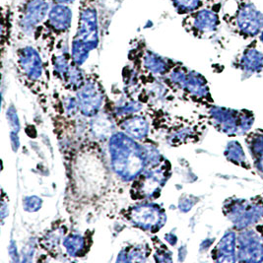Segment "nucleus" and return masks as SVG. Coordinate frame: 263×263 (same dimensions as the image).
Masks as SVG:
<instances>
[{
  "label": "nucleus",
  "mask_w": 263,
  "mask_h": 263,
  "mask_svg": "<svg viewBox=\"0 0 263 263\" xmlns=\"http://www.w3.org/2000/svg\"><path fill=\"white\" fill-rule=\"evenodd\" d=\"M225 155L230 162H232L238 166H240V167H243L245 168H250L245 151L241 148L239 142L232 141L228 144L226 151H225Z\"/></svg>",
  "instance_id": "412c9836"
},
{
  "label": "nucleus",
  "mask_w": 263,
  "mask_h": 263,
  "mask_svg": "<svg viewBox=\"0 0 263 263\" xmlns=\"http://www.w3.org/2000/svg\"><path fill=\"white\" fill-rule=\"evenodd\" d=\"M246 142L250 149L252 157L258 155L263 152V133L254 132L251 133L247 138Z\"/></svg>",
  "instance_id": "4be33fe9"
},
{
  "label": "nucleus",
  "mask_w": 263,
  "mask_h": 263,
  "mask_svg": "<svg viewBox=\"0 0 263 263\" xmlns=\"http://www.w3.org/2000/svg\"><path fill=\"white\" fill-rule=\"evenodd\" d=\"M209 118L219 132L230 136H236L249 132L253 124L254 117L248 110H234L229 108L212 107Z\"/></svg>",
  "instance_id": "9d476101"
},
{
  "label": "nucleus",
  "mask_w": 263,
  "mask_h": 263,
  "mask_svg": "<svg viewBox=\"0 0 263 263\" xmlns=\"http://www.w3.org/2000/svg\"><path fill=\"white\" fill-rule=\"evenodd\" d=\"M17 70L29 87H43L46 78V66L41 52L33 46H24L16 51Z\"/></svg>",
  "instance_id": "6e6552de"
},
{
  "label": "nucleus",
  "mask_w": 263,
  "mask_h": 263,
  "mask_svg": "<svg viewBox=\"0 0 263 263\" xmlns=\"http://www.w3.org/2000/svg\"><path fill=\"white\" fill-rule=\"evenodd\" d=\"M236 249L237 239L234 232H228L226 235L220 240L214 250V260L219 262L224 261H236Z\"/></svg>",
  "instance_id": "f3484780"
},
{
  "label": "nucleus",
  "mask_w": 263,
  "mask_h": 263,
  "mask_svg": "<svg viewBox=\"0 0 263 263\" xmlns=\"http://www.w3.org/2000/svg\"><path fill=\"white\" fill-rule=\"evenodd\" d=\"M253 158V165L256 171L263 177V152L258 155L252 157Z\"/></svg>",
  "instance_id": "b1692460"
},
{
  "label": "nucleus",
  "mask_w": 263,
  "mask_h": 263,
  "mask_svg": "<svg viewBox=\"0 0 263 263\" xmlns=\"http://www.w3.org/2000/svg\"><path fill=\"white\" fill-rule=\"evenodd\" d=\"M223 1L205 6L203 8L182 17L183 29L197 39L214 36L219 31L222 20Z\"/></svg>",
  "instance_id": "0eeeda50"
},
{
  "label": "nucleus",
  "mask_w": 263,
  "mask_h": 263,
  "mask_svg": "<svg viewBox=\"0 0 263 263\" xmlns=\"http://www.w3.org/2000/svg\"><path fill=\"white\" fill-rule=\"evenodd\" d=\"M171 176V165L167 160L147 166L133 180L130 195L133 200L147 201L156 198Z\"/></svg>",
  "instance_id": "39448f33"
},
{
  "label": "nucleus",
  "mask_w": 263,
  "mask_h": 263,
  "mask_svg": "<svg viewBox=\"0 0 263 263\" xmlns=\"http://www.w3.org/2000/svg\"><path fill=\"white\" fill-rule=\"evenodd\" d=\"M129 58L134 63H138L142 71L146 72L150 77L166 76L177 64V62L163 58L145 48L142 43L132 49Z\"/></svg>",
  "instance_id": "ddd939ff"
},
{
  "label": "nucleus",
  "mask_w": 263,
  "mask_h": 263,
  "mask_svg": "<svg viewBox=\"0 0 263 263\" xmlns=\"http://www.w3.org/2000/svg\"><path fill=\"white\" fill-rule=\"evenodd\" d=\"M108 151L111 168L122 181H133L148 166L147 150L126 133L112 134Z\"/></svg>",
  "instance_id": "f257e3e1"
},
{
  "label": "nucleus",
  "mask_w": 263,
  "mask_h": 263,
  "mask_svg": "<svg viewBox=\"0 0 263 263\" xmlns=\"http://www.w3.org/2000/svg\"><path fill=\"white\" fill-rule=\"evenodd\" d=\"M49 1H51V0H49Z\"/></svg>",
  "instance_id": "a878e982"
},
{
  "label": "nucleus",
  "mask_w": 263,
  "mask_h": 263,
  "mask_svg": "<svg viewBox=\"0 0 263 263\" xmlns=\"http://www.w3.org/2000/svg\"><path fill=\"white\" fill-rule=\"evenodd\" d=\"M238 260L249 262L263 261V243L253 231H242L238 236Z\"/></svg>",
  "instance_id": "4468645a"
},
{
  "label": "nucleus",
  "mask_w": 263,
  "mask_h": 263,
  "mask_svg": "<svg viewBox=\"0 0 263 263\" xmlns=\"http://www.w3.org/2000/svg\"><path fill=\"white\" fill-rule=\"evenodd\" d=\"M166 76L168 83L179 89L184 96L192 101L197 103H208L212 101L207 82L201 74L190 70L177 62Z\"/></svg>",
  "instance_id": "423d86ee"
},
{
  "label": "nucleus",
  "mask_w": 263,
  "mask_h": 263,
  "mask_svg": "<svg viewBox=\"0 0 263 263\" xmlns=\"http://www.w3.org/2000/svg\"><path fill=\"white\" fill-rule=\"evenodd\" d=\"M256 44V41L251 42L237 59V66L245 73L254 74L263 71V52L257 48Z\"/></svg>",
  "instance_id": "2eb2a0df"
},
{
  "label": "nucleus",
  "mask_w": 263,
  "mask_h": 263,
  "mask_svg": "<svg viewBox=\"0 0 263 263\" xmlns=\"http://www.w3.org/2000/svg\"><path fill=\"white\" fill-rule=\"evenodd\" d=\"M76 92L80 112L87 118L98 116L104 104V88L96 75L86 76L84 83Z\"/></svg>",
  "instance_id": "f8f14e48"
},
{
  "label": "nucleus",
  "mask_w": 263,
  "mask_h": 263,
  "mask_svg": "<svg viewBox=\"0 0 263 263\" xmlns=\"http://www.w3.org/2000/svg\"><path fill=\"white\" fill-rule=\"evenodd\" d=\"M125 253V258L122 261H144L147 255H144L145 252L142 247H133L123 251Z\"/></svg>",
  "instance_id": "5701e85b"
},
{
  "label": "nucleus",
  "mask_w": 263,
  "mask_h": 263,
  "mask_svg": "<svg viewBox=\"0 0 263 263\" xmlns=\"http://www.w3.org/2000/svg\"><path fill=\"white\" fill-rule=\"evenodd\" d=\"M53 3L49 0H20L15 14V25L24 36H34Z\"/></svg>",
  "instance_id": "1a4fd4ad"
},
{
  "label": "nucleus",
  "mask_w": 263,
  "mask_h": 263,
  "mask_svg": "<svg viewBox=\"0 0 263 263\" xmlns=\"http://www.w3.org/2000/svg\"><path fill=\"white\" fill-rule=\"evenodd\" d=\"M2 18H1V46L2 50L9 46L10 39L12 36L13 28L15 25V13L9 5L2 6Z\"/></svg>",
  "instance_id": "6ab92c4d"
},
{
  "label": "nucleus",
  "mask_w": 263,
  "mask_h": 263,
  "mask_svg": "<svg viewBox=\"0 0 263 263\" xmlns=\"http://www.w3.org/2000/svg\"><path fill=\"white\" fill-rule=\"evenodd\" d=\"M222 20L232 34L246 41L263 31V13L251 0H224Z\"/></svg>",
  "instance_id": "7ed1b4c3"
},
{
  "label": "nucleus",
  "mask_w": 263,
  "mask_h": 263,
  "mask_svg": "<svg viewBox=\"0 0 263 263\" xmlns=\"http://www.w3.org/2000/svg\"><path fill=\"white\" fill-rule=\"evenodd\" d=\"M124 219L145 232L157 233L166 222V212L158 204L144 201L127 209Z\"/></svg>",
  "instance_id": "9b49d317"
},
{
  "label": "nucleus",
  "mask_w": 263,
  "mask_h": 263,
  "mask_svg": "<svg viewBox=\"0 0 263 263\" xmlns=\"http://www.w3.org/2000/svg\"><path fill=\"white\" fill-rule=\"evenodd\" d=\"M223 0H171L172 6L175 11L180 16L195 12L205 6L222 2Z\"/></svg>",
  "instance_id": "a211bd4d"
},
{
  "label": "nucleus",
  "mask_w": 263,
  "mask_h": 263,
  "mask_svg": "<svg viewBox=\"0 0 263 263\" xmlns=\"http://www.w3.org/2000/svg\"><path fill=\"white\" fill-rule=\"evenodd\" d=\"M100 42L99 12L97 0H79L78 19L75 34L72 37L71 57L81 66L95 50Z\"/></svg>",
  "instance_id": "f03ea898"
},
{
  "label": "nucleus",
  "mask_w": 263,
  "mask_h": 263,
  "mask_svg": "<svg viewBox=\"0 0 263 263\" xmlns=\"http://www.w3.org/2000/svg\"><path fill=\"white\" fill-rule=\"evenodd\" d=\"M76 0H51L52 3H59V4H66V5H70L75 3Z\"/></svg>",
  "instance_id": "393cba45"
},
{
  "label": "nucleus",
  "mask_w": 263,
  "mask_h": 263,
  "mask_svg": "<svg viewBox=\"0 0 263 263\" xmlns=\"http://www.w3.org/2000/svg\"><path fill=\"white\" fill-rule=\"evenodd\" d=\"M120 128L128 136L135 140H142L150 133V122L148 119L140 114H134L120 120Z\"/></svg>",
  "instance_id": "dca6fc26"
},
{
  "label": "nucleus",
  "mask_w": 263,
  "mask_h": 263,
  "mask_svg": "<svg viewBox=\"0 0 263 263\" xmlns=\"http://www.w3.org/2000/svg\"><path fill=\"white\" fill-rule=\"evenodd\" d=\"M62 247L69 256H82V254L87 251V241L79 234H69L62 240Z\"/></svg>",
  "instance_id": "aec40b11"
},
{
  "label": "nucleus",
  "mask_w": 263,
  "mask_h": 263,
  "mask_svg": "<svg viewBox=\"0 0 263 263\" xmlns=\"http://www.w3.org/2000/svg\"><path fill=\"white\" fill-rule=\"evenodd\" d=\"M72 19L70 5L53 3L46 20L36 28L33 37L39 46L51 53L60 43L67 40L71 30Z\"/></svg>",
  "instance_id": "20e7f679"
}]
</instances>
